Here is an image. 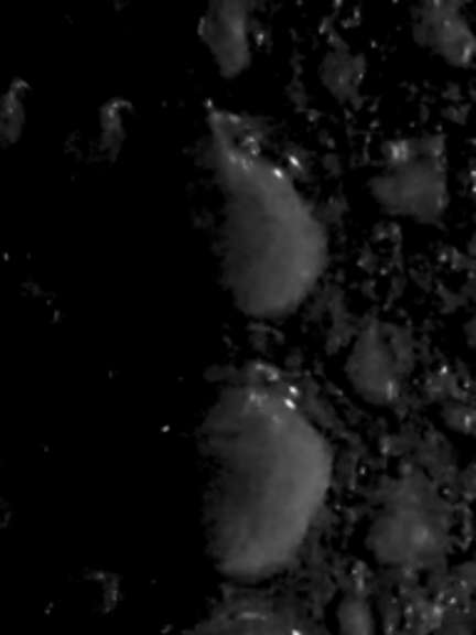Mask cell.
Segmentation results:
<instances>
[{
	"label": "cell",
	"instance_id": "3957f363",
	"mask_svg": "<svg viewBox=\"0 0 476 635\" xmlns=\"http://www.w3.org/2000/svg\"><path fill=\"white\" fill-rule=\"evenodd\" d=\"M372 194L385 212L432 222L446 204V164L434 137H410L387 147L372 176Z\"/></svg>",
	"mask_w": 476,
	"mask_h": 635
},
{
	"label": "cell",
	"instance_id": "6da1fadb",
	"mask_svg": "<svg viewBox=\"0 0 476 635\" xmlns=\"http://www.w3.org/2000/svg\"><path fill=\"white\" fill-rule=\"evenodd\" d=\"M204 536L228 581L258 583L301 553L333 482V452L301 402L271 380L226 387L202 427Z\"/></svg>",
	"mask_w": 476,
	"mask_h": 635
},
{
	"label": "cell",
	"instance_id": "7a4b0ae2",
	"mask_svg": "<svg viewBox=\"0 0 476 635\" xmlns=\"http://www.w3.org/2000/svg\"><path fill=\"white\" fill-rule=\"evenodd\" d=\"M208 142L226 291L244 315L281 321L301 308L323 273L325 228L293 176L241 127L214 117Z\"/></svg>",
	"mask_w": 476,
	"mask_h": 635
},
{
	"label": "cell",
	"instance_id": "52a82bcc",
	"mask_svg": "<svg viewBox=\"0 0 476 635\" xmlns=\"http://www.w3.org/2000/svg\"><path fill=\"white\" fill-rule=\"evenodd\" d=\"M325 87L331 89L335 97H347L355 89V79H357V65L355 57L345 55V53H333L325 60V65L321 69Z\"/></svg>",
	"mask_w": 476,
	"mask_h": 635
},
{
	"label": "cell",
	"instance_id": "8992f818",
	"mask_svg": "<svg viewBox=\"0 0 476 635\" xmlns=\"http://www.w3.org/2000/svg\"><path fill=\"white\" fill-rule=\"evenodd\" d=\"M414 35L424 47L440 55L454 67L472 65L474 35L462 15V6L454 3H426L416 10Z\"/></svg>",
	"mask_w": 476,
	"mask_h": 635
},
{
	"label": "cell",
	"instance_id": "277c9868",
	"mask_svg": "<svg viewBox=\"0 0 476 635\" xmlns=\"http://www.w3.org/2000/svg\"><path fill=\"white\" fill-rule=\"evenodd\" d=\"M407 357L394 335L370 327L357 337L347 360V377L355 392L372 405H390L402 392Z\"/></svg>",
	"mask_w": 476,
	"mask_h": 635
},
{
	"label": "cell",
	"instance_id": "5b68a950",
	"mask_svg": "<svg viewBox=\"0 0 476 635\" xmlns=\"http://www.w3.org/2000/svg\"><path fill=\"white\" fill-rule=\"evenodd\" d=\"M198 35L224 77L241 75L251 63L248 8L244 3H214L198 23Z\"/></svg>",
	"mask_w": 476,
	"mask_h": 635
},
{
	"label": "cell",
	"instance_id": "ba28073f",
	"mask_svg": "<svg viewBox=\"0 0 476 635\" xmlns=\"http://www.w3.org/2000/svg\"><path fill=\"white\" fill-rule=\"evenodd\" d=\"M208 635H293L291 631L281 628V625L268 623V621H236L228 623L224 628H218Z\"/></svg>",
	"mask_w": 476,
	"mask_h": 635
}]
</instances>
